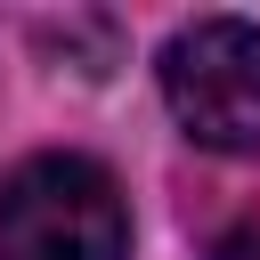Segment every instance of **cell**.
Masks as SVG:
<instances>
[{"instance_id": "6da1fadb", "label": "cell", "mask_w": 260, "mask_h": 260, "mask_svg": "<svg viewBox=\"0 0 260 260\" xmlns=\"http://www.w3.org/2000/svg\"><path fill=\"white\" fill-rule=\"evenodd\" d=\"M0 260H130V211L106 162L32 154L0 179Z\"/></svg>"}, {"instance_id": "7a4b0ae2", "label": "cell", "mask_w": 260, "mask_h": 260, "mask_svg": "<svg viewBox=\"0 0 260 260\" xmlns=\"http://www.w3.org/2000/svg\"><path fill=\"white\" fill-rule=\"evenodd\" d=\"M162 98L179 130L211 154L260 146V24L244 16H195L162 49Z\"/></svg>"}]
</instances>
